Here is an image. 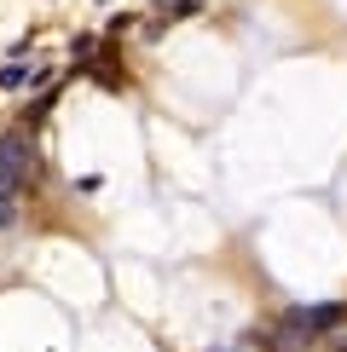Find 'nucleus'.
I'll list each match as a JSON object with an SVG mask.
<instances>
[{
  "label": "nucleus",
  "instance_id": "nucleus-5",
  "mask_svg": "<svg viewBox=\"0 0 347 352\" xmlns=\"http://www.w3.org/2000/svg\"><path fill=\"white\" fill-rule=\"evenodd\" d=\"M12 214H18V208H12V197H0V226H12Z\"/></svg>",
  "mask_w": 347,
  "mask_h": 352
},
{
  "label": "nucleus",
  "instance_id": "nucleus-6",
  "mask_svg": "<svg viewBox=\"0 0 347 352\" xmlns=\"http://www.w3.org/2000/svg\"><path fill=\"white\" fill-rule=\"evenodd\" d=\"M336 352H347V341H336Z\"/></svg>",
  "mask_w": 347,
  "mask_h": 352
},
{
  "label": "nucleus",
  "instance_id": "nucleus-2",
  "mask_svg": "<svg viewBox=\"0 0 347 352\" xmlns=\"http://www.w3.org/2000/svg\"><path fill=\"white\" fill-rule=\"evenodd\" d=\"M29 179V133L0 139V197H18V185Z\"/></svg>",
  "mask_w": 347,
  "mask_h": 352
},
{
  "label": "nucleus",
  "instance_id": "nucleus-1",
  "mask_svg": "<svg viewBox=\"0 0 347 352\" xmlns=\"http://www.w3.org/2000/svg\"><path fill=\"white\" fill-rule=\"evenodd\" d=\"M341 306H295V312H284V346H301V341H307V335H324V329H336L341 324Z\"/></svg>",
  "mask_w": 347,
  "mask_h": 352
},
{
  "label": "nucleus",
  "instance_id": "nucleus-3",
  "mask_svg": "<svg viewBox=\"0 0 347 352\" xmlns=\"http://www.w3.org/2000/svg\"><path fill=\"white\" fill-rule=\"evenodd\" d=\"M197 6H202V0H156V23H168V18H191Z\"/></svg>",
  "mask_w": 347,
  "mask_h": 352
},
{
  "label": "nucleus",
  "instance_id": "nucleus-4",
  "mask_svg": "<svg viewBox=\"0 0 347 352\" xmlns=\"http://www.w3.org/2000/svg\"><path fill=\"white\" fill-rule=\"evenodd\" d=\"M29 81V64H6L0 69V87H23Z\"/></svg>",
  "mask_w": 347,
  "mask_h": 352
}]
</instances>
